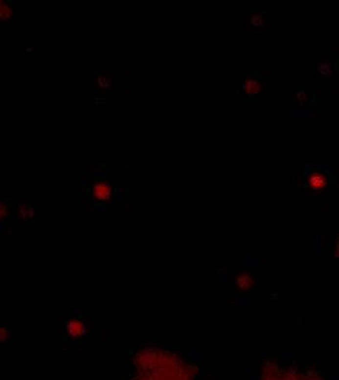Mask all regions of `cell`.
Masks as SVG:
<instances>
[{
	"instance_id": "cell-16",
	"label": "cell",
	"mask_w": 339,
	"mask_h": 380,
	"mask_svg": "<svg viewBox=\"0 0 339 380\" xmlns=\"http://www.w3.org/2000/svg\"><path fill=\"white\" fill-rule=\"evenodd\" d=\"M338 256H339V244H338Z\"/></svg>"
},
{
	"instance_id": "cell-14",
	"label": "cell",
	"mask_w": 339,
	"mask_h": 380,
	"mask_svg": "<svg viewBox=\"0 0 339 380\" xmlns=\"http://www.w3.org/2000/svg\"><path fill=\"white\" fill-rule=\"evenodd\" d=\"M28 215H29L31 218L34 216V208H32V206H29V214H28Z\"/></svg>"
},
{
	"instance_id": "cell-7",
	"label": "cell",
	"mask_w": 339,
	"mask_h": 380,
	"mask_svg": "<svg viewBox=\"0 0 339 380\" xmlns=\"http://www.w3.org/2000/svg\"><path fill=\"white\" fill-rule=\"evenodd\" d=\"M259 90H260V85H259V82L256 79H249L244 84V91L249 95H254Z\"/></svg>"
},
{
	"instance_id": "cell-4",
	"label": "cell",
	"mask_w": 339,
	"mask_h": 380,
	"mask_svg": "<svg viewBox=\"0 0 339 380\" xmlns=\"http://www.w3.org/2000/svg\"><path fill=\"white\" fill-rule=\"evenodd\" d=\"M92 193H94V197L98 199V200H109L112 197V185L110 183H97L92 186Z\"/></svg>"
},
{
	"instance_id": "cell-10",
	"label": "cell",
	"mask_w": 339,
	"mask_h": 380,
	"mask_svg": "<svg viewBox=\"0 0 339 380\" xmlns=\"http://www.w3.org/2000/svg\"><path fill=\"white\" fill-rule=\"evenodd\" d=\"M4 216H7V206L0 202V218H4Z\"/></svg>"
},
{
	"instance_id": "cell-11",
	"label": "cell",
	"mask_w": 339,
	"mask_h": 380,
	"mask_svg": "<svg viewBox=\"0 0 339 380\" xmlns=\"http://www.w3.org/2000/svg\"><path fill=\"white\" fill-rule=\"evenodd\" d=\"M100 102H106V98H104V96H103V98H101V96H97V98L94 99V104H100Z\"/></svg>"
},
{
	"instance_id": "cell-3",
	"label": "cell",
	"mask_w": 339,
	"mask_h": 380,
	"mask_svg": "<svg viewBox=\"0 0 339 380\" xmlns=\"http://www.w3.org/2000/svg\"><path fill=\"white\" fill-rule=\"evenodd\" d=\"M130 380H161L157 348L143 350L135 357V375Z\"/></svg>"
},
{
	"instance_id": "cell-1",
	"label": "cell",
	"mask_w": 339,
	"mask_h": 380,
	"mask_svg": "<svg viewBox=\"0 0 339 380\" xmlns=\"http://www.w3.org/2000/svg\"><path fill=\"white\" fill-rule=\"evenodd\" d=\"M157 361L161 380H195L192 367L174 353L157 350Z\"/></svg>"
},
{
	"instance_id": "cell-15",
	"label": "cell",
	"mask_w": 339,
	"mask_h": 380,
	"mask_svg": "<svg viewBox=\"0 0 339 380\" xmlns=\"http://www.w3.org/2000/svg\"><path fill=\"white\" fill-rule=\"evenodd\" d=\"M25 51H26V53H32V51H35V48H34V47H28Z\"/></svg>"
},
{
	"instance_id": "cell-13",
	"label": "cell",
	"mask_w": 339,
	"mask_h": 380,
	"mask_svg": "<svg viewBox=\"0 0 339 380\" xmlns=\"http://www.w3.org/2000/svg\"><path fill=\"white\" fill-rule=\"evenodd\" d=\"M19 214H22V216H26V215H25V206H21V208H19Z\"/></svg>"
},
{
	"instance_id": "cell-2",
	"label": "cell",
	"mask_w": 339,
	"mask_h": 380,
	"mask_svg": "<svg viewBox=\"0 0 339 380\" xmlns=\"http://www.w3.org/2000/svg\"><path fill=\"white\" fill-rule=\"evenodd\" d=\"M259 380H325L322 376L301 370L294 366H285L278 361H266L260 369Z\"/></svg>"
},
{
	"instance_id": "cell-12",
	"label": "cell",
	"mask_w": 339,
	"mask_h": 380,
	"mask_svg": "<svg viewBox=\"0 0 339 380\" xmlns=\"http://www.w3.org/2000/svg\"><path fill=\"white\" fill-rule=\"evenodd\" d=\"M6 336H7L6 331H4V329H0V341H3V339H4Z\"/></svg>"
},
{
	"instance_id": "cell-6",
	"label": "cell",
	"mask_w": 339,
	"mask_h": 380,
	"mask_svg": "<svg viewBox=\"0 0 339 380\" xmlns=\"http://www.w3.org/2000/svg\"><path fill=\"white\" fill-rule=\"evenodd\" d=\"M12 16V9L9 6V1H1L0 0V19L1 21H10Z\"/></svg>"
},
{
	"instance_id": "cell-9",
	"label": "cell",
	"mask_w": 339,
	"mask_h": 380,
	"mask_svg": "<svg viewBox=\"0 0 339 380\" xmlns=\"http://www.w3.org/2000/svg\"><path fill=\"white\" fill-rule=\"evenodd\" d=\"M97 82H98V87H100V88H106V90H109V88H112L113 79L106 78V76H98Z\"/></svg>"
},
{
	"instance_id": "cell-5",
	"label": "cell",
	"mask_w": 339,
	"mask_h": 380,
	"mask_svg": "<svg viewBox=\"0 0 339 380\" xmlns=\"http://www.w3.org/2000/svg\"><path fill=\"white\" fill-rule=\"evenodd\" d=\"M328 185V177L323 173H315L309 179V186L313 190L323 189Z\"/></svg>"
},
{
	"instance_id": "cell-8",
	"label": "cell",
	"mask_w": 339,
	"mask_h": 380,
	"mask_svg": "<svg viewBox=\"0 0 339 380\" xmlns=\"http://www.w3.org/2000/svg\"><path fill=\"white\" fill-rule=\"evenodd\" d=\"M68 328H69V332L72 333V335H79V333H82V332H85V326H84V323H79V322H69L68 323Z\"/></svg>"
}]
</instances>
